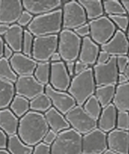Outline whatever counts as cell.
<instances>
[{
  "instance_id": "32",
  "label": "cell",
  "mask_w": 129,
  "mask_h": 154,
  "mask_svg": "<svg viewBox=\"0 0 129 154\" xmlns=\"http://www.w3.org/2000/svg\"><path fill=\"white\" fill-rule=\"evenodd\" d=\"M50 62H38L34 76L40 84L45 86L49 84L50 75Z\"/></svg>"
},
{
  "instance_id": "55",
  "label": "cell",
  "mask_w": 129,
  "mask_h": 154,
  "mask_svg": "<svg viewBox=\"0 0 129 154\" xmlns=\"http://www.w3.org/2000/svg\"><path fill=\"white\" fill-rule=\"evenodd\" d=\"M0 154H10L7 149H0Z\"/></svg>"
},
{
  "instance_id": "24",
  "label": "cell",
  "mask_w": 129,
  "mask_h": 154,
  "mask_svg": "<svg viewBox=\"0 0 129 154\" xmlns=\"http://www.w3.org/2000/svg\"><path fill=\"white\" fill-rule=\"evenodd\" d=\"M20 119L9 108L0 109V129L8 137L18 134Z\"/></svg>"
},
{
  "instance_id": "2",
  "label": "cell",
  "mask_w": 129,
  "mask_h": 154,
  "mask_svg": "<svg viewBox=\"0 0 129 154\" xmlns=\"http://www.w3.org/2000/svg\"><path fill=\"white\" fill-rule=\"evenodd\" d=\"M27 30L34 37L58 35L62 31V8L34 17Z\"/></svg>"
},
{
  "instance_id": "22",
  "label": "cell",
  "mask_w": 129,
  "mask_h": 154,
  "mask_svg": "<svg viewBox=\"0 0 129 154\" xmlns=\"http://www.w3.org/2000/svg\"><path fill=\"white\" fill-rule=\"evenodd\" d=\"M23 35V28L15 23L10 25L8 32L3 36V40L14 53H21Z\"/></svg>"
},
{
  "instance_id": "30",
  "label": "cell",
  "mask_w": 129,
  "mask_h": 154,
  "mask_svg": "<svg viewBox=\"0 0 129 154\" xmlns=\"http://www.w3.org/2000/svg\"><path fill=\"white\" fill-rule=\"evenodd\" d=\"M9 109L17 117L21 119L30 110V100L19 95H15L9 106Z\"/></svg>"
},
{
  "instance_id": "44",
  "label": "cell",
  "mask_w": 129,
  "mask_h": 154,
  "mask_svg": "<svg viewBox=\"0 0 129 154\" xmlns=\"http://www.w3.org/2000/svg\"><path fill=\"white\" fill-rule=\"evenodd\" d=\"M111 56L104 51H100L99 53L96 64H105L109 61Z\"/></svg>"
},
{
  "instance_id": "11",
  "label": "cell",
  "mask_w": 129,
  "mask_h": 154,
  "mask_svg": "<svg viewBox=\"0 0 129 154\" xmlns=\"http://www.w3.org/2000/svg\"><path fill=\"white\" fill-rule=\"evenodd\" d=\"M107 149V134L98 128L82 136V154H103Z\"/></svg>"
},
{
  "instance_id": "51",
  "label": "cell",
  "mask_w": 129,
  "mask_h": 154,
  "mask_svg": "<svg viewBox=\"0 0 129 154\" xmlns=\"http://www.w3.org/2000/svg\"><path fill=\"white\" fill-rule=\"evenodd\" d=\"M61 61H62V59L58 52H56L54 54H53V55L51 57L50 59V63H56Z\"/></svg>"
},
{
  "instance_id": "19",
  "label": "cell",
  "mask_w": 129,
  "mask_h": 154,
  "mask_svg": "<svg viewBox=\"0 0 129 154\" xmlns=\"http://www.w3.org/2000/svg\"><path fill=\"white\" fill-rule=\"evenodd\" d=\"M10 66L18 76L33 75L38 62L22 53H14L9 60Z\"/></svg>"
},
{
  "instance_id": "56",
  "label": "cell",
  "mask_w": 129,
  "mask_h": 154,
  "mask_svg": "<svg viewBox=\"0 0 129 154\" xmlns=\"http://www.w3.org/2000/svg\"><path fill=\"white\" fill-rule=\"evenodd\" d=\"M103 154H118V153H116L113 152L109 150V149H107V150L106 152H105Z\"/></svg>"
},
{
  "instance_id": "18",
  "label": "cell",
  "mask_w": 129,
  "mask_h": 154,
  "mask_svg": "<svg viewBox=\"0 0 129 154\" xmlns=\"http://www.w3.org/2000/svg\"><path fill=\"white\" fill-rule=\"evenodd\" d=\"M22 3L25 11L36 16L59 9L62 2L60 0H24Z\"/></svg>"
},
{
  "instance_id": "14",
  "label": "cell",
  "mask_w": 129,
  "mask_h": 154,
  "mask_svg": "<svg viewBox=\"0 0 129 154\" xmlns=\"http://www.w3.org/2000/svg\"><path fill=\"white\" fill-rule=\"evenodd\" d=\"M71 82L70 76L63 61L51 63L49 84L56 90L67 91Z\"/></svg>"
},
{
  "instance_id": "35",
  "label": "cell",
  "mask_w": 129,
  "mask_h": 154,
  "mask_svg": "<svg viewBox=\"0 0 129 154\" xmlns=\"http://www.w3.org/2000/svg\"><path fill=\"white\" fill-rule=\"evenodd\" d=\"M18 77L12 69L9 60L3 57L0 58V78L15 84Z\"/></svg>"
},
{
  "instance_id": "33",
  "label": "cell",
  "mask_w": 129,
  "mask_h": 154,
  "mask_svg": "<svg viewBox=\"0 0 129 154\" xmlns=\"http://www.w3.org/2000/svg\"><path fill=\"white\" fill-rule=\"evenodd\" d=\"M83 108L90 117L98 121L102 112V107L95 95L90 97L83 105Z\"/></svg>"
},
{
  "instance_id": "38",
  "label": "cell",
  "mask_w": 129,
  "mask_h": 154,
  "mask_svg": "<svg viewBox=\"0 0 129 154\" xmlns=\"http://www.w3.org/2000/svg\"><path fill=\"white\" fill-rule=\"evenodd\" d=\"M116 128L129 131V112L118 111Z\"/></svg>"
},
{
  "instance_id": "20",
  "label": "cell",
  "mask_w": 129,
  "mask_h": 154,
  "mask_svg": "<svg viewBox=\"0 0 129 154\" xmlns=\"http://www.w3.org/2000/svg\"><path fill=\"white\" fill-rule=\"evenodd\" d=\"M100 46L96 44L90 36L82 38L78 60L87 64L88 66H94L96 63Z\"/></svg>"
},
{
  "instance_id": "42",
  "label": "cell",
  "mask_w": 129,
  "mask_h": 154,
  "mask_svg": "<svg viewBox=\"0 0 129 154\" xmlns=\"http://www.w3.org/2000/svg\"><path fill=\"white\" fill-rule=\"evenodd\" d=\"M76 35L81 38H83L90 36V27L88 23H85L81 26L73 30Z\"/></svg>"
},
{
  "instance_id": "3",
  "label": "cell",
  "mask_w": 129,
  "mask_h": 154,
  "mask_svg": "<svg viewBox=\"0 0 129 154\" xmlns=\"http://www.w3.org/2000/svg\"><path fill=\"white\" fill-rule=\"evenodd\" d=\"M96 88L93 69L88 67L81 73L73 76L67 92L75 100L77 106H83L85 102L94 95Z\"/></svg>"
},
{
  "instance_id": "16",
  "label": "cell",
  "mask_w": 129,
  "mask_h": 154,
  "mask_svg": "<svg viewBox=\"0 0 129 154\" xmlns=\"http://www.w3.org/2000/svg\"><path fill=\"white\" fill-rule=\"evenodd\" d=\"M101 49L109 53L111 57L126 56L129 50V42L126 34L118 29L112 38L101 46Z\"/></svg>"
},
{
  "instance_id": "12",
  "label": "cell",
  "mask_w": 129,
  "mask_h": 154,
  "mask_svg": "<svg viewBox=\"0 0 129 154\" xmlns=\"http://www.w3.org/2000/svg\"><path fill=\"white\" fill-rule=\"evenodd\" d=\"M16 95L25 97L28 100L45 93V86L40 84L34 75L18 76L14 84Z\"/></svg>"
},
{
  "instance_id": "4",
  "label": "cell",
  "mask_w": 129,
  "mask_h": 154,
  "mask_svg": "<svg viewBox=\"0 0 129 154\" xmlns=\"http://www.w3.org/2000/svg\"><path fill=\"white\" fill-rule=\"evenodd\" d=\"M82 136L72 128L58 134L50 146L51 154H82Z\"/></svg>"
},
{
  "instance_id": "52",
  "label": "cell",
  "mask_w": 129,
  "mask_h": 154,
  "mask_svg": "<svg viewBox=\"0 0 129 154\" xmlns=\"http://www.w3.org/2000/svg\"><path fill=\"white\" fill-rule=\"evenodd\" d=\"M121 2L124 8L126 13L128 14L129 16V0H122V1H121Z\"/></svg>"
},
{
  "instance_id": "15",
  "label": "cell",
  "mask_w": 129,
  "mask_h": 154,
  "mask_svg": "<svg viewBox=\"0 0 129 154\" xmlns=\"http://www.w3.org/2000/svg\"><path fill=\"white\" fill-rule=\"evenodd\" d=\"M23 9L22 1L20 0H0V23L15 24Z\"/></svg>"
},
{
  "instance_id": "58",
  "label": "cell",
  "mask_w": 129,
  "mask_h": 154,
  "mask_svg": "<svg viewBox=\"0 0 129 154\" xmlns=\"http://www.w3.org/2000/svg\"><path fill=\"white\" fill-rule=\"evenodd\" d=\"M127 56L128 57V58H129V50H128V54H127Z\"/></svg>"
},
{
  "instance_id": "23",
  "label": "cell",
  "mask_w": 129,
  "mask_h": 154,
  "mask_svg": "<svg viewBox=\"0 0 129 154\" xmlns=\"http://www.w3.org/2000/svg\"><path fill=\"white\" fill-rule=\"evenodd\" d=\"M44 116L49 129L56 132L57 134L70 128L64 115L53 107L44 113Z\"/></svg>"
},
{
  "instance_id": "8",
  "label": "cell",
  "mask_w": 129,
  "mask_h": 154,
  "mask_svg": "<svg viewBox=\"0 0 129 154\" xmlns=\"http://www.w3.org/2000/svg\"><path fill=\"white\" fill-rule=\"evenodd\" d=\"M90 38L98 45H103L108 42L114 35L117 29L108 16H103L88 23Z\"/></svg>"
},
{
  "instance_id": "31",
  "label": "cell",
  "mask_w": 129,
  "mask_h": 154,
  "mask_svg": "<svg viewBox=\"0 0 129 154\" xmlns=\"http://www.w3.org/2000/svg\"><path fill=\"white\" fill-rule=\"evenodd\" d=\"M52 107V102L45 93H42L30 100V110L32 112L44 114Z\"/></svg>"
},
{
  "instance_id": "45",
  "label": "cell",
  "mask_w": 129,
  "mask_h": 154,
  "mask_svg": "<svg viewBox=\"0 0 129 154\" xmlns=\"http://www.w3.org/2000/svg\"><path fill=\"white\" fill-rule=\"evenodd\" d=\"M88 67H90L87 64L81 62L80 60H76L75 62V70H74V75H78L81 73L85 70H87Z\"/></svg>"
},
{
  "instance_id": "6",
  "label": "cell",
  "mask_w": 129,
  "mask_h": 154,
  "mask_svg": "<svg viewBox=\"0 0 129 154\" xmlns=\"http://www.w3.org/2000/svg\"><path fill=\"white\" fill-rule=\"evenodd\" d=\"M62 29L74 30L87 23L84 8L78 1L72 0L64 3L62 8Z\"/></svg>"
},
{
  "instance_id": "10",
  "label": "cell",
  "mask_w": 129,
  "mask_h": 154,
  "mask_svg": "<svg viewBox=\"0 0 129 154\" xmlns=\"http://www.w3.org/2000/svg\"><path fill=\"white\" fill-rule=\"evenodd\" d=\"M92 69L96 87L118 84L119 71L116 65V57H111L109 61L105 64H95Z\"/></svg>"
},
{
  "instance_id": "28",
  "label": "cell",
  "mask_w": 129,
  "mask_h": 154,
  "mask_svg": "<svg viewBox=\"0 0 129 154\" xmlns=\"http://www.w3.org/2000/svg\"><path fill=\"white\" fill-rule=\"evenodd\" d=\"M33 149L34 147L25 144L17 134L8 137L6 149L10 154H32Z\"/></svg>"
},
{
  "instance_id": "34",
  "label": "cell",
  "mask_w": 129,
  "mask_h": 154,
  "mask_svg": "<svg viewBox=\"0 0 129 154\" xmlns=\"http://www.w3.org/2000/svg\"><path fill=\"white\" fill-rule=\"evenodd\" d=\"M103 10L108 16L115 15H127L122 2L118 0H104L102 1Z\"/></svg>"
},
{
  "instance_id": "40",
  "label": "cell",
  "mask_w": 129,
  "mask_h": 154,
  "mask_svg": "<svg viewBox=\"0 0 129 154\" xmlns=\"http://www.w3.org/2000/svg\"><path fill=\"white\" fill-rule=\"evenodd\" d=\"M129 62V58L126 56L116 57V65H117L119 73H124Z\"/></svg>"
},
{
  "instance_id": "47",
  "label": "cell",
  "mask_w": 129,
  "mask_h": 154,
  "mask_svg": "<svg viewBox=\"0 0 129 154\" xmlns=\"http://www.w3.org/2000/svg\"><path fill=\"white\" fill-rule=\"evenodd\" d=\"M14 52L13 51V50L10 48L9 46L5 44L4 45V48H3V57L6 58L8 60L12 57L13 55H14Z\"/></svg>"
},
{
  "instance_id": "25",
  "label": "cell",
  "mask_w": 129,
  "mask_h": 154,
  "mask_svg": "<svg viewBox=\"0 0 129 154\" xmlns=\"http://www.w3.org/2000/svg\"><path fill=\"white\" fill-rule=\"evenodd\" d=\"M112 104L118 111L129 112V82L116 86Z\"/></svg>"
},
{
  "instance_id": "26",
  "label": "cell",
  "mask_w": 129,
  "mask_h": 154,
  "mask_svg": "<svg viewBox=\"0 0 129 154\" xmlns=\"http://www.w3.org/2000/svg\"><path fill=\"white\" fill-rule=\"evenodd\" d=\"M78 2L84 8L87 20L90 21L98 19L104 14L101 0H80Z\"/></svg>"
},
{
  "instance_id": "57",
  "label": "cell",
  "mask_w": 129,
  "mask_h": 154,
  "mask_svg": "<svg viewBox=\"0 0 129 154\" xmlns=\"http://www.w3.org/2000/svg\"><path fill=\"white\" fill-rule=\"evenodd\" d=\"M126 36H127V39H128V40L129 42V25H128V29H127V35H126Z\"/></svg>"
},
{
  "instance_id": "1",
  "label": "cell",
  "mask_w": 129,
  "mask_h": 154,
  "mask_svg": "<svg viewBox=\"0 0 129 154\" xmlns=\"http://www.w3.org/2000/svg\"><path fill=\"white\" fill-rule=\"evenodd\" d=\"M49 130L44 114L29 111L20 119L17 135L25 144L34 147L42 142Z\"/></svg>"
},
{
  "instance_id": "53",
  "label": "cell",
  "mask_w": 129,
  "mask_h": 154,
  "mask_svg": "<svg viewBox=\"0 0 129 154\" xmlns=\"http://www.w3.org/2000/svg\"><path fill=\"white\" fill-rule=\"evenodd\" d=\"M4 45H5V42H4L2 37L0 36V58H2L3 56Z\"/></svg>"
},
{
  "instance_id": "5",
  "label": "cell",
  "mask_w": 129,
  "mask_h": 154,
  "mask_svg": "<svg viewBox=\"0 0 129 154\" xmlns=\"http://www.w3.org/2000/svg\"><path fill=\"white\" fill-rule=\"evenodd\" d=\"M82 38L72 30L62 29L58 35V52L62 61L76 62L79 57Z\"/></svg>"
},
{
  "instance_id": "9",
  "label": "cell",
  "mask_w": 129,
  "mask_h": 154,
  "mask_svg": "<svg viewBox=\"0 0 129 154\" xmlns=\"http://www.w3.org/2000/svg\"><path fill=\"white\" fill-rule=\"evenodd\" d=\"M58 35L34 37L32 58L37 62H50L53 54L58 51Z\"/></svg>"
},
{
  "instance_id": "27",
  "label": "cell",
  "mask_w": 129,
  "mask_h": 154,
  "mask_svg": "<svg viewBox=\"0 0 129 154\" xmlns=\"http://www.w3.org/2000/svg\"><path fill=\"white\" fill-rule=\"evenodd\" d=\"M15 95L14 84L0 78V109L8 108Z\"/></svg>"
},
{
  "instance_id": "13",
  "label": "cell",
  "mask_w": 129,
  "mask_h": 154,
  "mask_svg": "<svg viewBox=\"0 0 129 154\" xmlns=\"http://www.w3.org/2000/svg\"><path fill=\"white\" fill-rule=\"evenodd\" d=\"M45 93L50 99L53 108L63 115L77 105L75 100L68 92L56 90L49 84L45 86Z\"/></svg>"
},
{
  "instance_id": "39",
  "label": "cell",
  "mask_w": 129,
  "mask_h": 154,
  "mask_svg": "<svg viewBox=\"0 0 129 154\" xmlns=\"http://www.w3.org/2000/svg\"><path fill=\"white\" fill-rule=\"evenodd\" d=\"M33 18L34 17L32 14H31L28 11L24 10L22 13H21L18 21H17V24L19 25L21 27H27L31 23Z\"/></svg>"
},
{
  "instance_id": "49",
  "label": "cell",
  "mask_w": 129,
  "mask_h": 154,
  "mask_svg": "<svg viewBox=\"0 0 129 154\" xmlns=\"http://www.w3.org/2000/svg\"><path fill=\"white\" fill-rule=\"evenodd\" d=\"M128 82V80L124 73H119L118 77V85L124 84Z\"/></svg>"
},
{
  "instance_id": "37",
  "label": "cell",
  "mask_w": 129,
  "mask_h": 154,
  "mask_svg": "<svg viewBox=\"0 0 129 154\" xmlns=\"http://www.w3.org/2000/svg\"><path fill=\"white\" fill-rule=\"evenodd\" d=\"M109 19L112 21L116 27L120 31L125 33L129 25V17L127 15H115L108 16Z\"/></svg>"
},
{
  "instance_id": "50",
  "label": "cell",
  "mask_w": 129,
  "mask_h": 154,
  "mask_svg": "<svg viewBox=\"0 0 129 154\" xmlns=\"http://www.w3.org/2000/svg\"><path fill=\"white\" fill-rule=\"evenodd\" d=\"M10 25L0 23V36H3L8 32Z\"/></svg>"
},
{
  "instance_id": "36",
  "label": "cell",
  "mask_w": 129,
  "mask_h": 154,
  "mask_svg": "<svg viewBox=\"0 0 129 154\" xmlns=\"http://www.w3.org/2000/svg\"><path fill=\"white\" fill-rule=\"evenodd\" d=\"M34 36L27 29L24 30L23 40L22 44V53L23 54L32 57V53L33 49Z\"/></svg>"
},
{
  "instance_id": "46",
  "label": "cell",
  "mask_w": 129,
  "mask_h": 154,
  "mask_svg": "<svg viewBox=\"0 0 129 154\" xmlns=\"http://www.w3.org/2000/svg\"><path fill=\"white\" fill-rule=\"evenodd\" d=\"M8 137L5 132L0 129V149H7Z\"/></svg>"
},
{
  "instance_id": "7",
  "label": "cell",
  "mask_w": 129,
  "mask_h": 154,
  "mask_svg": "<svg viewBox=\"0 0 129 154\" xmlns=\"http://www.w3.org/2000/svg\"><path fill=\"white\" fill-rule=\"evenodd\" d=\"M64 117L70 128L81 135L87 134L97 128V121L90 117L82 106L76 105Z\"/></svg>"
},
{
  "instance_id": "21",
  "label": "cell",
  "mask_w": 129,
  "mask_h": 154,
  "mask_svg": "<svg viewBox=\"0 0 129 154\" xmlns=\"http://www.w3.org/2000/svg\"><path fill=\"white\" fill-rule=\"evenodd\" d=\"M117 114L118 110L113 104L103 108L97 121V128L106 134L116 129Z\"/></svg>"
},
{
  "instance_id": "48",
  "label": "cell",
  "mask_w": 129,
  "mask_h": 154,
  "mask_svg": "<svg viewBox=\"0 0 129 154\" xmlns=\"http://www.w3.org/2000/svg\"><path fill=\"white\" fill-rule=\"evenodd\" d=\"M65 63L66 69L67 72L69 74L70 76H74V70H75V62H64Z\"/></svg>"
},
{
  "instance_id": "29",
  "label": "cell",
  "mask_w": 129,
  "mask_h": 154,
  "mask_svg": "<svg viewBox=\"0 0 129 154\" xmlns=\"http://www.w3.org/2000/svg\"><path fill=\"white\" fill-rule=\"evenodd\" d=\"M116 85H109L96 87L94 95L100 102L102 108L112 104L116 93Z\"/></svg>"
},
{
  "instance_id": "43",
  "label": "cell",
  "mask_w": 129,
  "mask_h": 154,
  "mask_svg": "<svg viewBox=\"0 0 129 154\" xmlns=\"http://www.w3.org/2000/svg\"><path fill=\"white\" fill-rule=\"evenodd\" d=\"M58 135V134H57L56 132H55L53 130L49 129V130L47 131V133L45 135L42 142L50 146L51 145L55 142L56 139H57Z\"/></svg>"
},
{
  "instance_id": "54",
  "label": "cell",
  "mask_w": 129,
  "mask_h": 154,
  "mask_svg": "<svg viewBox=\"0 0 129 154\" xmlns=\"http://www.w3.org/2000/svg\"><path fill=\"white\" fill-rule=\"evenodd\" d=\"M124 74L125 75V76H127V78L128 79V82H129V62H128V64L126 68L125 71H124Z\"/></svg>"
},
{
  "instance_id": "17",
  "label": "cell",
  "mask_w": 129,
  "mask_h": 154,
  "mask_svg": "<svg viewBox=\"0 0 129 154\" xmlns=\"http://www.w3.org/2000/svg\"><path fill=\"white\" fill-rule=\"evenodd\" d=\"M108 149L118 154H129V131L114 129L107 134Z\"/></svg>"
},
{
  "instance_id": "41",
  "label": "cell",
  "mask_w": 129,
  "mask_h": 154,
  "mask_svg": "<svg viewBox=\"0 0 129 154\" xmlns=\"http://www.w3.org/2000/svg\"><path fill=\"white\" fill-rule=\"evenodd\" d=\"M32 154H51L50 146L41 142L34 146Z\"/></svg>"
}]
</instances>
